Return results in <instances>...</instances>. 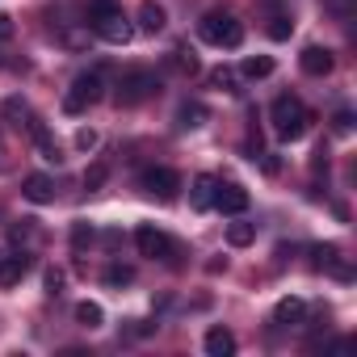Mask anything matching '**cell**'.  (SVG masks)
<instances>
[{"label":"cell","mask_w":357,"mask_h":357,"mask_svg":"<svg viewBox=\"0 0 357 357\" xmlns=\"http://www.w3.org/2000/svg\"><path fill=\"white\" fill-rule=\"evenodd\" d=\"M155 93H160V76H155L151 68H126V72L118 76L114 101H118V105H139V101H147V97H155Z\"/></svg>","instance_id":"1"},{"label":"cell","mask_w":357,"mask_h":357,"mask_svg":"<svg viewBox=\"0 0 357 357\" xmlns=\"http://www.w3.org/2000/svg\"><path fill=\"white\" fill-rule=\"evenodd\" d=\"M307 126H311V114L298 105V97L282 93V97L273 101V130H278V139L294 143V139H303V135H307Z\"/></svg>","instance_id":"2"},{"label":"cell","mask_w":357,"mask_h":357,"mask_svg":"<svg viewBox=\"0 0 357 357\" xmlns=\"http://www.w3.org/2000/svg\"><path fill=\"white\" fill-rule=\"evenodd\" d=\"M198 34H202V43H211V47H227V51H236L240 43H244V26L231 17V13H206L202 22H198Z\"/></svg>","instance_id":"3"},{"label":"cell","mask_w":357,"mask_h":357,"mask_svg":"<svg viewBox=\"0 0 357 357\" xmlns=\"http://www.w3.org/2000/svg\"><path fill=\"white\" fill-rule=\"evenodd\" d=\"M97 101H101V76H97V72H80V76L72 80L68 97H63V109H68V114H84V109L97 105Z\"/></svg>","instance_id":"4"},{"label":"cell","mask_w":357,"mask_h":357,"mask_svg":"<svg viewBox=\"0 0 357 357\" xmlns=\"http://www.w3.org/2000/svg\"><path fill=\"white\" fill-rule=\"evenodd\" d=\"M143 190H147L151 198H160V202H172L176 190H181V176H176L172 168H147V172H143Z\"/></svg>","instance_id":"5"},{"label":"cell","mask_w":357,"mask_h":357,"mask_svg":"<svg viewBox=\"0 0 357 357\" xmlns=\"http://www.w3.org/2000/svg\"><path fill=\"white\" fill-rule=\"evenodd\" d=\"M135 244H139V252L151 257V261H155V257H172V240H168L164 231H155L151 223H143V227L135 231Z\"/></svg>","instance_id":"6"},{"label":"cell","mask_w":357,"mask_h":357,"mask_svg":"<svg viewBox=\"0 0 357 357\" xmlns=\"http://www.w3.org/2000/svg\"><path fill=\"white\" fill-rule=\"evenodd\" d=\"M215 211H223V215H244V211H248V190H244V185H215Z\"/></svg>","instance_id":"7"},{"label":"cell","mask_w":357,"mask_h":357,"mask_svg":"<svg viewBox=\"0 0 357 357\" xmlns=\"http://www.w3.org/2000/svg\"><path fill=\"white\" fill-rule=\"evenodd\" d=\"M93 30H97V34H101V38H105L109 47H126V43L135 38V26H130V22H126L122 13L105 17V22H101V26H93Z\"/></svg>","instance_id":"8"},{"label":"cell","mask_w":357,"mask_h":357,"mask_svg":"<svg viewBox=\"0 0 357 357\" xmlns=\"http://www.w3.org/2000/svg\"><path fill=\"white\" fill-rule=\"evenodd\" d=\"M30 273V257L26 252H0V286H17Z\"/></svg>","instance_id":"9"},{"label":"cell","mask_w":357,"mask_h":357,"mask_svg":"<svg viewBox=\"0 0 357 357\" xmlns=\"http://www.w3.org/2000/svg\"><path fill=\"white\" fill-rule=\"evenodd\" d=\"M22 194L30 198V202H38V206H47V202H55V181L47 172H30L26 181H22Z\"/></svg>","instance_id":"10"},{"label":"cell","mask_w":357,"mask_h":357,"mask_svg":"<svg viewBox=\"0 0 357 357\" xmlns=\"http://www.w3.org/2000/svg\"><path fill=\"white\" fill-rule=\"evenodd\" d=\"M298 63H303L307 76H328V72L336 68V55H332L328 47H307V51L298 55Z\"/></svg>","instance_id":"11"},{"label":"cell","mask_w":357,"mask_h":357,"mask_svg":"<svg viewBox=\"0 0 357 357\" xmlns=\"http://www.w3.org/2000/svg\"><path fill=\"white\" fill-rule=\"evenodd\" d=\"M303 319H307V303H303V298H294V294H290V298H282V303L273 307V324H278V328H298Z\"/></svg>","instance_id":"12"},{"label":"cell","mask_w":357,"mask_h":357,"mask_svg":"<svg viewBox=\"0 0 357 357\" xmlns=\"http://www.w3.org/2000/svg\"><path fill=\"white\" fill-rule=\"evenodd\" d=\"M202 344H206V353H211V357H231V353H236V336H231L227 328H211Z\"/></svg>","instance_id":"13"},{"label":"cell","mask_w":357,"mask_h":357,"mask_svg":"<svg viewBox=\"0 0 357 357\" xmlns=\"http://www.w3.org/2000/svg\"><path fill=\"white\" fill-rule=\"evenodd\" d=\"M164 22H168V17H164V9L155 5V0H143V5H139V30H143V34H160Z\"/></svg>","instance_id":"14"},{"label":"cell","mask_w":357,"mask_h":357,"mask_svg":"<svg viewBox=\"0 0 357 357\" xmlns=\"http://www.w3.org/2000/svg\"><path fill=\"white\" fill-rule=\"evenodd\" d=\"M206 122V105L202 101H185L181 109H176V126H181V130H198Z\"/></svg>","instance_id":"15"},{"label":"cell","mask_w":357,"mask_h":357,"mask_svg":"<svg viewBox=\"0 0 357 357\" xmlns=\"http://www.w3.org/2000/svg\"><path fill=\"white\" fill-rule=\"evenodd\" d=\"M215 185H219V181H215L211 172H202L198 181H194V194H190V198H194L198 211H211V206H215Z\"/></svg>","instance_id":"16"},{"label":"cell","mask_w":357,"mask_h":357,"mask_svg":"<svg viewBox=\"0 0 357 357\" xmlns=\"http://www.w3.org/2000/svg\"><path fill=\"white\" fill-rule=\"evenodd\" d=\"M76 324L80 328H101L105 324V311H101V303H76Z\"/></svg>","instance_id":"17"},{"label":"cell","mask_w":357,"mask_h":357,"mask_svg":"<svg viewBox=\"0 0 357 357\" xmlns=\"http://www.w3.org/2000/svg\"><path fill=\"white\" fill-rule=\"evenodd\" d=\"M240 72H244L248 80H265V76H273V59H269V55H248Z\"/></svg>","instance_id":"18"},{"label":"cell","mask_w":357,"mask_h":357,"mask_svg":"<svg viewBox=\"0 0 357 357\" xmlns=\"http://www.w3.org/2000/svg\"><path fill=\"white\" fill-rule=\"evenodd\" d=\"M252 240H257V227H252V223H231V227H227V244H231V248H248Z\"/></svg>","instance_id":"19"},{"label":"cell","mask_w":357,"mask_h":357,"mask_svg":"<svg viewBox=\"0 0 357 357\" xmlns=\"http://www.w3.org/2000/svg\"><path fill=\"white\" fill-rule=\"evenodd\" d=\"M290 34H294V22H290V13H273V17H269V38H273V43H286Z\"/></svg>","instance_id":"20"},{"label":"cell","mask_w":357,"mask_h":357,"mask_svg":"<svg viewBox=\"0 0 357 357\" xmlns=\"http://www.w3.org/2000/svg\"><path fill=\"white\" fill-rule=\"evenodd\" d=\"M114 13H122L118 0H93V5H89V26H101V22L114 17Z\"/></svg>","instance_id":"21"},{"label":"cell","mask_w":357,"mask_h":357,"mask_svg":"<svg viewBox=\"0 0 357 357\" xmlns=\"http://www.w3.org/2000/svg\"><path fill=\"white\" fill-rule=\"evenodd\" d=\"M105 181H109V164H101V160H97V164L84 172V190H89V194H97Z\"/></svg>","instance_id":"22"},{"label":"cell","mask_w":357,"mask_h":357,"mask_svg":"<svg viewBox=\"0 0 357 357\" xmlns=\"http://www.w3.org/2000/svg\"><path fill=\"white\" fill-rule=\"evenodd\" d=\"M311 257H315V269H332V265L340 261L336 244H315V248H311Z\"/></svg>","instance_id":"23"},{"label":"cell","mask_w":357,"mask_h":357,"mask_svg":"<svg viewBox=\"0 0 357 357\" xmlns=\"http://www.w3.org/2000/svg\"><path fill=\"white\" fill-rule=\"evenodd\" d=\"M135 282V269L130 265H109L105 269V286H130Z\"/></svg>","instance_id":"24"},{"label":"cell","mask_w":357,"mask_h":357,"mask_svg":"<svg viewBox=\"0 0 357 357\" xmlns=\"http://www.w3.org/2000/svg\"><path fill=\"white\" fill-rule=\"evenodd\" d=\"M332 130H336V135H353V114H349V109H336V114H332Z\"/></svg>","instance_id":"25"},{"label":"cell","mask_w":357,"mask_h":357,"mask_svg":"<svg viewBox=\"0 0 357 357\" xmlns=\"http://www.w3.org/2000/svg\"><path fill=\"white\" fill-rule=\"evenodd\" d=\"M84 244H93V227H89V223H76V227H72V248L80 252Z\"/></svg>","instance_id":"26"},{"label":"cell","mask_w":357,"mask_h":357,"mask_svg":"<svg viewBox=\"0 0 357 357\" xmlns=\"http://www.w3.org/2000/svg\"><path fill=\"white\" fill-rule=\"evenodd\" d=\"M211 84H219V89H236V76H231V68H215V72H211Z\"/></svg>","instance_id":"27"},{"label":"cell","mask_w":357,"mask_h":357,"mask_svg":"<svg viewBox=\"0 0 357 357\" xmlns=\"http://www.w3.org/2000/svg\"><path fill=\"white\" fill-rule=\"evenodd\" d=\"M76 147H80V151L97 147V130H93V126H80V130H76Z\"/></svg>","instance_id":"28"},{"label":"cell","mask_w":357,"mask_h":357,"mask_svg":"<svg viewBox=\"0 0 357 357\" xmlns=\"http://www.w3.org/2000/svg\"><path fill=\"white\" fill-rule=\"evenodd\" d=\"M43 282H47V294H63V273H59V269H47Z\"/></svg>","instance_id":"29"},{"label":"cell","mask_w":357,"mask_h":357,"mask_svg":"<svg viewBox=\"0 0 357 357\" xmlns=\"http://www.w3.org/2000/svg\"><path fill=\"white\" fill-rule=\"evenodd\" d=\"M176 55V68L181 72H198V59H194V51H172Z\"/></svg>","instance_id":"30"},{"label":"cell","mask_w":357,"mask_h":357,"mask_svg":"<svg viewBox=\"0 0 357 357\" xmlns=\"http://www.w3.org/2000/svg\"><path fill=\"white\" fill-rule=\"evenodd\" d=\"M311 168H315V172H324V168H328V147H324V143L311 151Z\"/></svg>","instance_id":"31"},{"label":"cell","mask_w":357,"mask_h":357,"mask_svg":"<svg viewBox=\"0 0 357 357\" xmlns=\"http://www.w3.org/2000/svg\"><path fill=\"white\" fill-rule=\"evenodd\" d=\"M9 38H13V17L0 13V43H9Z\"/></svg>","instance_id":"32"},{"label":"cell","mask_w":357,"mask_h":357,"mask_svg":"<svg viewBox=\"0 0 357 357\" xmlns=\"http://www.w3.org/2000/svg\"><path fill=\"white\" fill-rule=\"evenodd\" d=\"M328 5H332V13H340V17L353 13V0H328Z\"/></svg>","instance_id":"33"}]
</instances>
